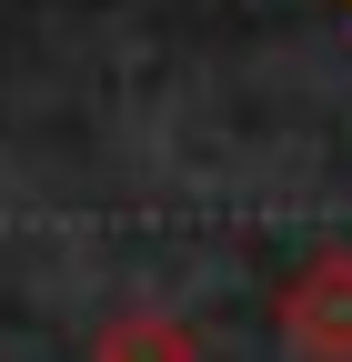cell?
Segmentation results:
<instances>
[{
    "label": "cell",
    "instance_id": "cell-1",
    "mask_svg": "<svg viewBox=\"0 0 352 362\" xmlns=\"http://www.w3.org/2000/svg\"><path fill=\"white\" fill-rule=\"evenodd\" d=\"M282 332L312 352V362H352V252H322L282 292Z\"/></svg>",
    "mask_w": 352,
    "mask_h": 362
},
{
    "label": "cell",
    "instance_id": "cell-2",
    "mask_svg": "<svg viewBox=\"0 0 352 362\" xmlns=\"http://www.w3.org/2000/svg\"><path fill=\"white\" fill-rule=\"evenodd\" d=\"M101 362H192V352H182L171 322H121V332L101 342Z\"/></svg>",
    "mask_w": 352,
    "mask_h": 362
},
{
    "label": "cell",
    "instance_id": "cell-3",
    "mask_svg": "<svg viewBox=\"0 0 352 362\" xmlns=\"http://www.w3.org/2000/svg\"><path fill=\"white\" fill-rule=\"evenodd\" d=\"M342 11H352V0H342Z\"/></svg>",
    "mask_w": 352,
    "mask_h": 362
}]
</instances>
